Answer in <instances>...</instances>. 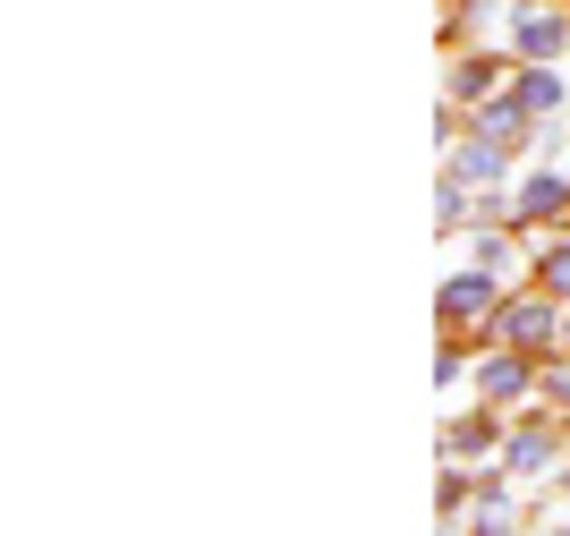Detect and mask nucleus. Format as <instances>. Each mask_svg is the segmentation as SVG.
I'll return each instance as SVG.
<instances>
[{
    "mask_svg": "<svg viewBox=\"0 0 570 536\" xmlns=\"http://www.w3.org/2000/svg\"><path fill=\"white\" fill-rule=\"evenodd\" d=\"M520 51H537V60H553V51H562V26H553V18H528V26H520Z\"/></svg>",
    "mask_w": 570,
    "mask_h": 536,
    "instance_id": "nucleus-1",
    "label": "nucleus"
},
{
    "mask_svg": "<svg viewBox=\"0 0 570 536\" xmlns=\"http://www.w3.org/2000/svg\"><path fill=\"white\" fill-rule=\"evenodd\" d=\"M460 179H502V154L494 145H469V154H460Z\"/></svg>",
    "mask_w": 570,
    "mask_h": 536,
    "instance_id": "nucleus-3",
    "label": "nucleus"
},
{
    "mask_svg": "<svg viewBox=\"0 0 570 536\" xmlns=\"http://www.w3.org/2000/svg\"><path fill=\"white\" fill-rule=\"evenodd\" d=\"M443 299H452V315H485V299H494V290H485V281H452V290H443Z\"/></svg>",
    "mask_w": 570,
    "mask_h": 536,
    "instance_id": "nucleus-2",
    "label": "nucleus"
},
{
    "mask_svg": "<svg viewBox=\"0 0 570 536\" xmlns=\"http://www.w3.org/2000/svg\"><path fill=\"white\" fill-rule=\"evenodd\" d=\"M553 103H562V86H553V77H528V86H520V111H553Z\"/></svg>",
    "mask_w": 570,
    "mask_h": 536,
    "instance_id": "nucleus-5",
    "label": "nucleus"
},
{
    "mask_svg": "<svg viewBox=\"0 0 570 536\" xmlns=\"http://www.w3.org/2000/svg\"><path fill=\"white\" fill-rule=\"evenodd\" d=\"M520 383H528V367H520V358H494V367H485V392H520Z\"/></svg>",
    "mask_w": 570,
    "mask_h": 536,
    "instance_id": "nucleus-4",
    "label": "nucleus"
}]
</instances>
